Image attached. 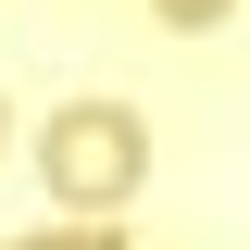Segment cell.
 <instances>
[{"instance_id":"obj_1","label":"cell","mask_w":250,"mask_h":250,"mask_svg":"<svg viewBox=\"0 0 250 250\" xmlns=\"http://www.w3.org/2000/svg\"><path fill=\"white\" fill-rule=\"evenodd\" d=\"M38 175H50L62 213H113V200H138V175H150V125L125 113V100H62L50 138H38Z\"/></svg>"},{"instance_id":"obj_2","label":"cell","mask_w":250,"mask_h":250,"mask_svg":"<svg viewBox=\"0 0 250 250\" xmlns=\"http://www.w3.org/2000/svg\"><path fill=\"white\" fill-rule=\"evenodd\" d=\"M25 250H125V238H113V213H88V225H38Z\"/></svg>"},{"instance_id":"obj_3","label":"cell","mask_w":250,"mask_h":250,"mask_svg":"<svg viewBox=\"0 0 250 250\" xmlns=\"http://www.w3.org/2000/svg\"><path fill=\"white\" fill-rule=\"evenodd\" d=\"M163 25H225V13H238V0H150Z\"/></svg>"}]
</instances>
